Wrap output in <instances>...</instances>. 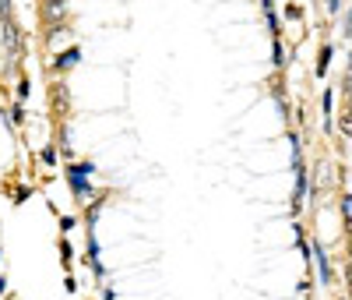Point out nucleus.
I'll list each match as a JSON object with an SVG mask.
<instances>
[{
    "label": "nucleus",
    "instance_id": "obj_1",
    "mask_svg": "<svg viewBox=\"0 0 352 300\" xmlns=\"http://www.w3.org/2000/svg\"><path fill=\"white\" fill-rule=\"evenodd\" d=\"M81 173H85L81 166H71V184H74V195L78 198H88V180H81Z\"/></svg>",
    "mask_w": 352,
    "mask_h": 300
},
{
    "label": "nucleus",
    "instance_id": "obj_2",
    "mask_svg": "<svg viewBox=\"0 0 352 300\" xmlns=\"http://www.w3.org/2000/svg\"><path fill=\"white\" fill-rule=\"evenodd\" d=\"M74 60H78V50H67V53H63V57H60L57 64H60V67H71Z\"/></svg>",
    "mask_w": 352,
    "mask_h": 300
},
{
    "label": "nucleus",
    "instance_id": "obj_3",
    "mask_svg": "<svg viewBox=\"0 0 352 300\" xmlns=\"http://www.w3.org/2000/svg\"><path fill=\"white\" fill-rule=\"evenodd\" d=\"M0 293H4V279H0Z\"/></svg>",
    "mask_w": 352,
    "mask_h": 300
}]
</instances>
